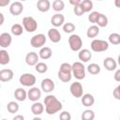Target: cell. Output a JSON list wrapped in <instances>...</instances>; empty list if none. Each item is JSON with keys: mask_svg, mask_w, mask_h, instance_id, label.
<instances>
[{"mask_svg": "<svg viewBox=\"0 0 120 120\" xmlns=\"http://www.w3.org/2000/svg\"><path fill=\"white\" fill-rule=\"evenodd\" d=\"M44 104H45V111L50 115L58 112L63 108L62 103L53 95H48L47 97H45Z\"/></svg>", "mask_w": 120, "mask_h": 120, "instance_id": "obj_1", "label": "cell"}, {"mask_svg": "<svg viewBox=\"0 0 120 120\" xmlns=\"http://www.w3.org/2000/svg\"><path fill=\"white\" fill-rule=\"evenodd\" d=\"M72 66L68 63H62L58 70V78L63 82H68L72 78Z\"/></svg>", "mask_w": 120, "mask_h": 120, "instance_id": "obj_2", "label": "cell"}, {"mask_svg": "<svg viewBox=\"0 0 120 120\" xmlns=\"http://www.w3.org/2000/svg\"><path fill=\"white\" fill-rule=\"evenodd\" d=\"M71 66H72V75L77 80H82L85 78V68L82 62H74Z\"/></svg>", "mask_w": 120, "mask_h": 120, "instance_id": "obj_3", "label": "cell"}, {"mask_svg": "<svg viewBox=\"0 0 120 120\" xmlns=\"http://www.w3.org/2000/svg\"><path fill=\"white\" fill-rule=\"evenodd\" d=\"M68 44H69V47H70L71 51L80 52L82 50V38L79 35L73 34L68 38Z\"/></svg>", "mask_w": 120, "mask_h": 120, "instance_id": "obj_4", "label": "cell"}, {"mask_svg": "<svg viewBox=\"0 0 120 120\" xmlns=\"http://www.w3.org/2000/svg\"><path fill=\"white\" fill-rule=\"evenodd\" d=\"M91 50L96 52H105L109 48V43L102 39H93L91 42Z\"/></svg>", "mask_w": 120, "mask_h": 120, "instance_id": "obj_5", "label": "cell"}, {"mask_svg": "<svg viewBox=\"0 0 120 120\" xmlns=\"http://www.w3.org/2000/svg\"><path fill=\"white\" fill-rule=\"evenodd\" d=\"M22 25H23L24 30H26L28 33L35 32L38 28L37 21L31 16H27V17H24L22 19Z\"/></svg>", "mask_w": 120, "mask_h": 120, "instance_id": "obj_6", "label": "cell"}, {"mask_svg": "<svg viewBox=\"0 0 120 120\" xmlns=\"http://www.w3.org/2000/svg\"><path fill=\"white\" fill-rule=\"evenodd\" d=\"M19 82L22 85L27 86V87H33V85L36 83L37 79L36 76L31 73H23L20 76Z\"/></svg>", "mask_w": 120, "mask_h": 120, "instance_id": "obj_7", "label": "cell"}, {"mask_svg": "<svg viewBox=\"0 0 120 120\" xmlns=\"http://www.w3.org/2000/svg\"><path fill=\"white\" fill-rule=\"evenodd\" d=\"M46 43V37L43 34H37L32 37L30 44L33 48H43V45Z\"/></svg>", "mask_w": 120, "mask_h": 120, "instance_id": "obj_8", "label": "cell"}, {"mask_svg": "<svg viewBox=\"0 0 120 120\" xmlns=\"http://www.w3.org/2000/svg\"><path fill=\"white\" fill-rule=\"evenodd\" d=\"M69 90H70V93L71 95L74 97V98H82V85L81 82H72L70 84V87H69Z\"/></svg>", "mask_w": 120, "mask_h": 120, "instance_id": "obj_9", "label": "cell"}, {"mask_svg": "<svg viewBox=\"0 0 120 120\" xmlns=\"http://www.w3.org/2000/svg\"><path fill=\"white\" fill-rule=\"evenodd\" d=\"M41 98V91L38 87H30V89L27 92V98L31 101L37 102L39 98Z\"/></svg>", "mask_w": 120, "mask_h": 120, "instance_id": "obj_10", "label": "cell"}, {"mask_svg": "<svg viewBox=\"0 0 120 120\" xmlns=\"http://www.w3.org/2000/svg\"><path fill=\"white\" fill-rule=\"evenodd\" d=\"M23 11V5L19 2V1H15L13 3H11L10 7H9V12L13 15V16H18L20 15L22 12Z\"/></svg>", "mask_w": 120, "mask_h": 120, "instance_id": "obj_11", "label": "cell"}, {"mask_svg": "<svg viewBox=\"0 0 120 120\" xmlns=\"http://www.w3.org/2000/svg\"><path fill=\"white\" fill-rule=\"evenodd\" d=\"M41 89L45 93H50L54 89V82L50 78H45L41 82Z\"/></svg>", "mask_w": 120, "mask_h": 120, "instance_id": "obj_12", "label": "cell"}, {"mask_svg": "<svg viewBox=\"0 0 120 120\" xmlns=\"http://www.w3.org/2000/svg\"><path fill=\"white\" fill-rule=\"evenodd\" d=\"M14 73L10 68H4L0 70V81L3 82H9L13 79Z\"/></svg>", "mask_w": 120, "mask_h": 120, "instance_id": "obj_13", "label": "cell"}, {"mask_svg": "<svg viewBox=\"0 0 120 120\" xmlns=\"http://www.w3.org/2000/svg\"><path fill=\"white\" fill-rule=\"evenodd\" d=\"M39 55L35 52H30L25 56V63L28 66H36L38 63Z\"/></svg>", "mask_w": 120, "mask_h": 120, "instance_id": "obj_14", "label": "cell"}, {"mask_svg": "<svg viewBox=\"0 0 120 120\" xmlns=\"http://www.w3.org/2000/svg\"><path fill=\"white\" fill-rule=\"evenodd\" d=\"M11 42H12V38H11L9 33L5 32V33H2L0 35V46L2 48L5 49V48L9 47Z\"/></svg>", "mask_w": 120, "mask_h": 120, "instance_id": "obj_15", "label": "cell"}, {"mask_svg": "<svg viewBox=\"0 0 120 120\" xmlns=\"http://www.w3.org/2000/svg\"><path fill=\"white\" fill-rule=\"evenodd\" d=\"M48 38L53 43H57L61 40V34L56 28H51L48 30Z\"/></svg>", "mask_w": 120, "mask_h": 120, "instance_id": "obj_16", "label": "cell"}, {"mask_svg": "<svg viewBox=\"0 0 120 120\" xmlns=\"http://www.w3.org/2000/svg\"><path fill=\"white\" fill-rule=\"evenodd\" d=\"M103 66L108 71H112L115 70L117 68V62L112 58V57H106L103 61Z\"/></svg>", "mask_w": 120, "mask_h": 120, "instance_id": "obj_17", "label": "cell"}, {"mask_svg": "<svg viewBox=\"0 0 120 120\" xmlns=\"http://www.w3.org/2000/svg\"><path fill=\"white\" fill-rule=\"evenodd\" d=\"M64 22H65V17L61 13H56V14L52 15V17L51 19V23L54 27H59L61 25H64Z\"/></svg>", "mask_w": 120, "mask_h": 120, "instance_id": "obj_18", "label": "cell"}, {"mask_svg": "<svg viewBox=\"0 0 120 120\" xmlns=\"http://www.w3.org/2000/svg\"><path fill=\"white\" fill-rule=\"evenodd\" d=\"M78 57L82 63H86L92 58V53L88 49H82L78 53Z\"/></svg>", "mask_w": 120, "mask_h": 120, "instance_id": "obj_19", "label": "cell"}, {"mask_svg": "<svg viewBox=\"0 0 120 120\" xmlns=\"http://www.w3.org/2000/svg\"><path fill=\"white\" fill-rule=\"evenodd\" d=\"M95 103V98L93 95L87 93V94H84L82 95V104L85 107H91L93 106Z\"/></svg>", "mask_w": 120, "mask_h": 120, "instance_id": "obj_20", "label": "cell"}, {"mask_svg": "<svg viewBox=\"0 0 120 120\" xmlns=\"http://www.w3.org/2000/svg\"><path fill=\"white\" fill-rule=\"evenodd\" d=\"M37 8L40 12H47L51 8V3L49 0H38L37 3Z\"/></svg>", "mask_w": 120, "mask_h": 120, "instance_id": "obj_21", "label": "cell"}, {"mask_svg": "<svg viewBox=\"0 0 120 120\" xmlns=\"http://www.w3.org/2000/svg\"><path fill=\"white\" fill-rule=\"evenodd\" d=\"M31 112L36 116L40 115L44 112V106H43V104L40 103V102H38V101L37 102H34L33 105L31 106Z\"/></svg>", "mask_w": 120, "mask_h": 120, "instance_id": "obj_22", "label": "cell"}, {"mask_svg": "<svg viewBox=\"0 0 120 120\" xmlns=\"http://www.w3.org/2000/svg\"><path fill=\"white\" fill-rule=\"evenodd\" d=\"M38 55H39V57H40L41 59L47 60V59H49V58L52 57V49H51L50 47H43V48L40 49V51H39V52H38Z\"/></svg>", "mask_w": 120, "mask_h": 120, "instance_id": "obj_23", "label": "cell"}, {"mask_svg": "<svg viewBox=\"0 0 120 120\" xmlns=\"http://www.w3.org/2000/svg\"><path fill=\"white\" fill-rule=\"evenodd\" d=\"M14 97L18 101H24L27 98V93L23 88H17L14 91Z\"/></svg>", "mask_w": 120, "mask_h": 120, "instance_id": "obj_24", "label": "cell"}, {"mask_svg": "<svg viewBox=\"0 0 120 120\" xmlns=\"http://www.w3.org/2000/svg\"><path fill=\"white\" fill-rule=\"evenodd\" d=\"M98 34H99V27L98 25H91L87 29V32H86V36L90 38H96Z\"/></svg>", "mask_w": 120, "mask_h": 120, "instance_id": "obj_25", "label": "cell"}, {"mask_svg": "<svg viewBox=\"0 0 120 120\" xmlns=\"http://www.w3.org/2000/svg\"><path fill=\"white\" fill-rule=\"evenodd\" d=\"M9 61H10V57L8 52L5 50H1L0 51V64L4 66V65L8 64Z\"/></svg>", "mask_w": 120, "mask_h": 120, "instance_id": "obj_26", "label": "cell"}, {"mask_svg": "<svg viewBox=\"0 0 120 120\" xmlns=\"http://www.w3.org/2000/svg\"><path fill=\"white\" fill-rule=\"evenodd\" d=\"M87 71L92 75H98L100 72V67L96 63H92L87 66Z\"/></svg>", "mask_w": 120, "mask_h": 120, "instance_id": "obj_27", "label": "cell"}, {"mask_svg": "<svg viewBox=\"0 0 120 120\" xmlns=\"http://www.w3.org/2000/svg\"><path fill=\"white\" fill-rule=\"evenodd\" d=\"M23 29L24 28L20 23H14V24H12L10 30H11V33L14 36H21L22 34V32H23Z\"/></svg>", "mask_w": 120, "mask_h": 120, "instance_id": "obj_28", "label": "cell"}, {"mask_svg": "<svg viewBox=\"0 0 120 120\" xmlns=\"http://www.w3.org/2000/svg\"><path fill=\"white\" fill-rule=\"evenodd\" d=\"M81 7L82 8L84 13L85 12H89L93 8V2L91 0H83V1L81 2Z\"/></svg>", "mask_w": 120, "mask_h": 120, "instance_id": "obj_29", "label": "cell"}, {"mask_svg": "<svg viewBox=\"0 0 120 120\" xmlns=\"http://www.w3.org/2000/svg\"><path fill=\"white\" fill-rule=\"evenodd\" d=\"M95 112L92 110H85L82 113V120H94Z\"/></svg>", "mask_w": 120, "mask_h": 120, "instance_id": "obj_30", "label": "cell"}, {"mask_svg": "<svg viewBox=\"0 0 120 120\" xmlns=\"http://www.w3.org/2000/svg\"><path fill=\"white\" fill-rule=\"evenodd\" d=\"M65 8V3L62 0H54L52 2V9L54 11H62Z\"/></svg>", "mask_w": 120, "mask_h": 120, "instance_id": "obj_31", "label": "cell"}, {"mask_svg": "<svg viewBox=\"0 0 120 120\" xmlns=\"http://www.w3.org/2000/svg\"><path fill=\"white\" fill-rule=\"evenodd\" d=\"M97 24L98 27H106L107 24H108V18L106 15L100 13L98 21H97Z\"/></svg>", "mask_w": 120, "mask_h": 120, "instance_id": "obj_32", "label": "cell"}, {"mask_svg": "<svg viewBox=\"0 0 120 120\" xmlns=\"http://www.w3.org/2000/svg\"><path fill=\"white\" fill-rule=\"evenodd\" d=\"M7 109L8 111V112L10 113H15L19 111V104L15 101H9L7 105Z\"/></svg>", "mask_w": 120, "mask_h": 120, "instance_id": "obj_33", "label": "cell"}, {"mask_svg": "<svg viewBox=\"0 0 120 120\" xmlns=\"http://www.w3.org/2000/svg\"><path fill=\"white\" fill-rule=\"evenodd\" d=\"M35 69H36L37 72L42 74V73H45L48 70V66H47V64H45L43 62H38L35 66Z\"/></svg>", "mask_w": 120, "mask_h": 120, "instance_id": "obj_34", "label": "cell"}, {"mask_svg": "<svg viewBox=\"0 0 120 120\" xmlns=\"http://www.w3.org/2000/svg\"><path fill=\"white\" fill-rule=\"evenodd\" d=\"M109 42L113 45L120 44V35L117 33H112L109 36Z\"/></svg>", "mask_w": 120, "mask_h": 120, "instance_id": "obj_35", "label": "cell"}, {"mask_svg": "<svg viewBox=\"0 0 120 120\" xmlns=\"http://www.w3.org/2000/svg\"><path fill=\"white\" fill-rule=\"evenodd\" d=\"M75 24L72 23V22H66L64 25H63V30L65 33H68V34H70L72 33L74 30H75Z\"/></svg>", "mask_w": 120, "mask_h": 120, "instance_id": "obj_36", "label": "cell"}, {"mask_svg": "<svg viewBox=\"0 0 120 120\" xmlns=\"http://www.w3.org/2000/svg\"><path fill=\"white\" fill-rule=\"evenodd\" d=\"M99 15H100V13L98 12V11H93V12H91V13L89 14V16H88L89 22H92V23H97V21H98Z\"/></svg>", "mask_w": 120, "mask_h": 120, "instance_id": "obj_37", "label": "cell"}, {"mask_svg": "<svg viewBox=\"0 0 120 120\" xmlns=\"http://www.w3.org/2000/svg\"><path fill=\"white\" fill-rule=\"evenodd\" d=\"M73 11H74L75 15H76V16H79V17L84 14V11H83L82 8L81 7V4L78 5V6H75V7L73 8Z\"/></svg>", "mask_w": 120, "mask_h": 120, "instance_id": "obj_38", "label": "cell"}, {"mask_svg": "<svg viewBox=\"0 0 120 120\" xmlns=\"http://www.w3.org/2000/svg\"><path fill=\"white\" fill-rule=\"evenodd\" d=\"M59 119L60 120H71V114L67 112V111H64L60 113L59 115Z\"/></svg>", "mask_w": 120, "mask_h": 120, "instance_id": "obj_39", "label": "cell"}, {"mask_svg": "<svg viewBox=\"0 0 120 120\" xmlns=\"http://www.w3.org/2000/svg\"><path fill=\"white\" fill-rule=\"evenodd\" d=\"M112 95H113L114 98L120 100V84L114 88V90H113V92H112Z\"/></svg>", "mask_w": 120, "mask_h": 120, "instance_id": "obj_40", "label": "cell"}, {"mask_svg": "<svg viewBox=\"0 0 120 120\" xmlns=\"http://www.w3.org/2000/svg\"><path fill=\"white\" fill-rule=\"evenodd\" d=\"M113 77H114V80H115L116 82H120V68L115 71Z\"/></svg>", "mask_w": 120, "mask_h": 120, "instance_id": "obj_41", "label": "cell"}, {"mask_svg": "<svg viewBox=\"0 0 120 120\" xmlns=\"http://www.w3.org/2000/svg\"><path fill=\"white\" fill-rule=\"evenodd\" d=\"M81 2H82V0H70V1H69V3H70L71 5H73V7L80 5Z\"/></svg>", "mask_w": 120, "mask_h": 120, "instance_id": "obj_42", "label": "cell"}, {"mask_svg": "<svg viewBox=\"0 0 120 120\" xmlns=\"http://www.w3.org/2000/svg\"><path fill=\"white\" fill-rule=\"evenodd\" d=\"M9 0H0V7H5L9 4Z\"/></svg>", "mask_w": 120, "mask_h": 120, "instance_id": "obj_43", "label": "cell"}, {"mask_svg": "<svg viewBox=\"0 0 120 120\" xmlns=\"http://www.w3.org/2000/svg\"><path fill=\"white\" fill-rule=\"evenodd\" d=\"M12 120H24V117L22 114H18V115H15V117H13Z\"/></svg>", "mask_w": 120, "mask_h": 120, "instance_id": "obj_44", "label": "cell"}, {"mask_svg": "<svg viewBox=\"0 0 120 120\" xmlns=\"http://www.w3.org/2000/svg\"><path fill=\"white\" fill-rule=\"evenodd\" d=\"M0 25H2L3 23H4V15H3V13H0Z\"/></svg>", "mask_w": 120, "mask_h": 120, "instance_id": "obj_45", "label": "cell"}, {"mask_svg": "<svg viewBox=\"0 0 120 120\" xmlns=\"http://www.w3.org/2000/svg\"><path fill=\"white\" fill-rule=\"evenodd\" d=\"M114 5L116 6V8H120V0H115L114 1Z\"/></svg>", "mask_w": 120, "mask_h": 120, "instance_id": "obj_46", "label": "cell"}, {"mask_svg": "<svg viewBox=\"0 0 120 120\" xmlns=\"http://www.w3.org/2000/svg\"><path fill=\"white\" fill-rule=\"evenodd\" d=\"M32 120H42V119H41L40 117H38V116H35V117H34V118H33Z\"/></svg>", "mask_w": 120, "mask_h": 120, "instance_id": "obj_47", "label": "cell"}, {"mask_svg": "<svg viewBox=\"0 0 120 120\" xmlns=\"http://www.w3.org/2000/svg\"><path fill=\"white\" fill-rule=\"evenodd\" d=\"M117 64L120 66V54L118 55V58H117Z\"/></svg>", "mask_w": 120, "mask_h": 120, "instance_id": "obj_48", "label": "cell"}, {"mask_svg": "<svg viewBox=\"0 0 120 120\" xmlns=\"http://www.w3.org/2000/svg\"><path fill=\"white\" fill-rule=\"evenodd\" d=\"M2 120H7V119H2Z\"/></svg>", "mask_w": 120, "mask_h": 120, "instance_id": "obj_49", "label": "cell"}, {"mask_svg": "<svg viewBox=\"0 0 120 120\" xmlns=\"http://www.w3.org/2000/svg\"><path fill=\"white\" fill-rule=\"evenodd\" d=\"M119 120H120V117H119Z\"/></svg>", "mask_w": 120, "mask_h": 120, "instance_id": "obj_50", "label": "cell"}]
</instances>
